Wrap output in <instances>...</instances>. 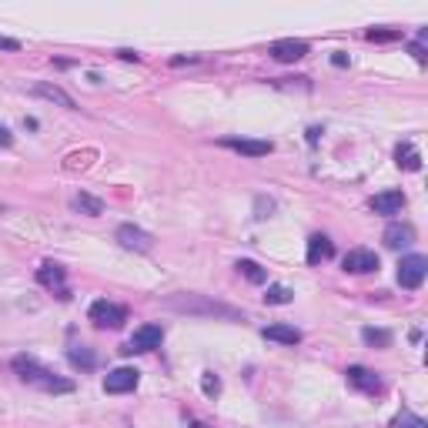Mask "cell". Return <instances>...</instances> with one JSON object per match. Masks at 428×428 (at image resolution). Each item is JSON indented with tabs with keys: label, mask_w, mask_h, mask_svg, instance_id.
I'll return each mask as SVG.
<instances>
[{
	"label": "cell",
	"mask_w": 428,
	"mask_h": 428,
	"mask_svg": "<svg viewBox=\"0 0 428 428\" xmlns=\"http://www.w3.org/2000/svg\"><path fill=\"white\" fill-rule=\"evenodd\" d=\"M14 372H17V378H21L24 385L41 388V392H47V395H71V392H74V382H71V378L54 375L41 362H33L31 355H17V358H14Z\"/></svg>",
	"instance_id": "6da1fadb"
},
{
	"label": "cell",
	"mask_w": 428,
	"mask_h": 428,
	"mask_svg": "<svg viewBox=\"0 0 428 428\" xmlns=\"http://www.w3.org/2000/svg\"><path fill=\"white\" fill-rule=\"evenodd\" d=\"M165 305L174 308V311H184V315H208V318H228V321L244 318L241 311L221 305V301H208L204 295H174V298H167Z\"/></svg>",
	"instance_id": "7a4b0ae2"
},
{
	"label": "cell",
	"mask_w": 428,
	"mask_h": 428,
	"mask_svg": "<svg viewBox=\"0 0 428 428\" xmlns=\"http://www.w3.org/2000/svg\"><path fill=\"white\" fill-rule=\"evenodd\" d=\"M161 341H165V328L161 325H141V328L134 331L131 338L124 341V355H144V352H154V348H161Z\"/></svg>",
	"instance_id": "3957f363"
},
{
	"label": "cell",
	"mask_w": 428,
	"mask_h": 428,
	"mask_svg": "<svg viewBox=\"0 0 428 428\" xmlns=\"http://www.w3.org/2000/svg\"><path fill=\"white\" fill-rule=\"evenodd\" d=\"M345 382L352 385L355 392H362V395H382V392H385L382 375L372 372V368H365V365H348Z\"/></svg>",
	"instance_id": "277c9868"
},
{
	"label": "cell",
	"mask_w": 428,
	"mask_h": 428,
	"mask_svg": "<svg viewBox=\"0 0 428 428\" xmlns=\"http://www.w3.org/2000/svg\"><path fill=\"white\" fill-rule=\"evenodd\" d=\"M88 318L98 325V328H121L124 321H127V308L124 305H114V301H94L88 311Z\"/></svg>",
	"instance_id": "5b68a950"
},
{
	"label": "cell",
	"mask_w": 428,
	"mask_h": 428,
	"mask_svg": "<svg viewBox=\"0 0 428 428\" xmlns=\"http://www.w3.org/2000/svg\"><path fill=\"white\" fill-rule=\"evenodd\" d=\"M425 275H428V258H422V254H408V258H402V264H398V285L408 288V291L422 288Z\"/></svg>",
	"instance_id": "8992f818"
},
{
	"label": "cell",
	"mask_w": 428,
	"mask_h": 428,
	"mask_svg": "<svg viewBox=\"0 0 428 428\" xmlns=\"http://www.w3.org/2000/svg\"><path fill=\"white\" fill-rule=\"evenodd\" d=\"M137 382H141V372L121 365V368L108 372V378H104V392H108V395H124V392H134Z\"/></svg>",
	"instance_id": "52a82bcc"
},
{
	"label": "cell",
	"mask_w": 428,
	"mask_h": 428,
	"mask_svg": "<svg viewBox=\"0 0 428 428\" xmlns=\"http://www.w3.org/2000/svg\"><path fill=\"white\" fill-rule=\"evenodd\" d=\"M118 241H121V248H127V251H141V254H147L154 248V238L147 231L137 228V224H121V228H118Z\"/></svg>",
	"instance_id": "ba28073f"
},
{
	"label": "cell",
	"mask_w": 428,
	"mask_h": 428,
	"mask_svg": "<svg viewBox=\"0 0 428 428\" xmlns=\"http://www.w3.org/2000/svg\"><path fill=\"white\" fill-rule=\"evenodd\" d=\"M345 271L348 275H372V271H378V254L368 251V248H355V251L345 254Z\"/></svg>",
	"instance_id": "9c48e42d"
},
{
	"label": "cell",
	"mask_w": 428,
	"mask_h": 428,
	"mask_svg": "<svg viewBox=\"0 0 428 428\" xmlns=\"http://www.w3.org/2000/svg\"><path fill=\"white\" fill-rule=\"evenodd\" d=\"M37 281H41L44 288H51V291H57L61 298H67V271H64V264L44 261L41 268H37Z\"/></svg>",
	"instance_id": "30bf717a"
},
{
	"label": "cell",
	"mask_w": 428,
	"mask_h": 428,
	"mask_svg": "<svg viewBox=\"0 0 428 428\" xmlns=\"http://www.w3.org/2000/svg\"><path fill=\"white\" fill-rule=\"evenodd\" d=\"M221 147H231V151L238 154H248V157H264V154L275 151V144L271 141H254V137H221Z\"/></svg>",
	"instance_id": "8fae6325"
},
{
	"label": "cell",
	"mask_w": 428,
	"mask_h": 428,
	"mask_svg": "<svg viewBox=\"0 0 428 428\" xmlns=\"http://www.w3.org/2000/svg\"><path fill=\"white\" fill-rule=\"evenodd\" d=\"M271 57H275L278 64H295V61L308 57V41H295V37L275 41V44H271Z\"/></svg>",
	"instance_id": "7c38bea8"
},
{
	"label": "cell",
	"mask_w": 428,
	"mask_h": 428,
	"mask_svg": "<svg viewBox=\"0 0 428 428\" xmlns=\"http://www.w3.org/2000/svg\"><path fill=\"white\" fill-rule=\"evenodd\" d=\"M385 248H392V251H402V248H412V244H415V228H412V224H388V228H385Z\"/></svg>",
	"instance_id": "4fadbf2b"
},
{
	"label": "cell",
	"mask_w": 428,
	"mask_h": 428,
	"mask_svg": "<svg viewBox=\"0 0 428 428\" xmlns=\"http://www.w3.org/2000/svg\"><path fill=\"white\" fill-rule=\"evenodd\" d=\"M405 208V191L402 187H392V191H382L372 198V211L375 214H398Z\"/></svg>",
	"instance_id": "5bb4252c"
},
{
	"label": "cell",
	"mask_w": 428,
	"mask_h": 428,
	"mask_svg": "<svg viewBox=\"0 0 428 428\" xmlns=\"http://www.w3.org/2000/svg\"><path fill=\"white\" fill-rule=\"evenodd\" d=\"M335 258V244L328 234H311L308 238V264H321Z\"/></svg>",
	"instance_id": "9a60e30c"
},
{
	"label": "cell",
	"mask_w": 428,
	"mask_h": 428,
	"mask_svg": "<svg viewBox=\"0 0 428 428\" xmlns=\"http://www.w3.org/2000/svg\"><path fill=\"white\" fill-rule=\"evenodd\" d=\"M261 335L268 341H278V345H301V331L295 328V325H285V321H278V325H268V328H261Z\"/></svg>",
	"instance_id": "2e32d148"
},
{
	"label": "cell",
	"mask_w": 428,
	"mask_h": 428,
	"mask_svg": "<svg viewBox=\"0 0 428 428\" xmlns=\"http://www.w3.org/2000/svg\"><path fill=\"white\" fill-rule=\"evenodd\" d=\"M395 165L402 167V171H422V154H418V147L412 141H402L395 147Z\"/></svg>",
	"instance_id": "e0dca14e"
},
{
	"label": "cell",
	"mask_w": 428,
	"mask_h": 428,
	"mask_svg": "<svg viewBox=\"0 0 428 428\" xmlns=\"http://www.w3.org/2000/svg\"><path fill=\"white\" fill-rule=\"evenodd\" d=\"M67 362L74 365V368H80V372H94L98 368V355L90 352L88 345H71L67 348Z\"/></svg>",
	"instance_id": "ac0fdd59"
},
{
	"label": "cell",
	"mask_w": 428,
	"mask_h": 428,
	"mask_svg": "<svg viewBox=\"0 0 428 428\" xmlns=\"http://www.w3.org/2000/svg\"><path fill=\"white\" fill-rule=\"evenodd\" d=\"M33 94H37V98L54 100V104H61V108H67V110H74V108H77L74 98H71V94H64V90L57 88V84H37V88H33Z\"/></svg>",
	"instance_id": "d6986e66"
},
{
	"label": "cell",
	"mask_w": 428,
	"mask_h": 428,
	"mask_svg": "<svg viewBox=\"0 0 428 428\" xmlns=\"http://www.w3.org/2000/svg\"><path fill=\"white\" fill-rule=\"evenodd\" d=\"M74 208L80 211V214H88V218H98V214H104V201L94 198V194H88V191H80L74 198Z\"/></svg>",
	"instance_id": "ffe728a7"
},
{
	"label": "cell",
	"mask_w": 428,
	"mask_h": 428,
	"mask_svg": "<svg viewBox=\"0 0 428 428\" xmlns=\"http://www.w3.org/2000/svg\"><path fill=\"white\" fill-rule=\"evenodd\" d=\"M234 268H238V271H241V275L248 278L251 285H264V281H268V271H264L258 261H248V258H241V261L234 264Z\"/></svg>",
	"instance_id": "44dd1931"
},
{
	"label": "cell",
	"mask_w": 428,
	"mask_h": 428,
	"mask_svg": "<svg viewBox=\"0 0 428 428\" xmlns=\"http://www.w3.org/2000/svg\"><path fill=\"white\" fill-rule=\"evenodd\" d=\"M295 298V291L288 285H268V291H264V305H288Z\"/></svg>",
	"instance_id": "7402d4cb"
},
{
	"label": "cell",
	"mask_w": 428,
	"mask_h": 428,
	"mask_svg": "<svg viewBox=\"0 0 428 428\" xmlns=\"http://www.w3.org/2000/svg\"><path fill=\"white\" fill-rule=\"evenodd\" d=\"M362 338H365V345H372V348H388V345H392V331H385V328H365Z\"/></svg>",
	"instance_id": "603a6c76"
},
{
	"label": "cell",
	"mask_w": 428,
	"mask_h": 428,
	"mask_svg": "<svg viewBox=\"0 0 428 428\" xmlns=\"http://www.w3.org/2000/svg\"><path fill=\"white\" fill-rule=\"evenodd\" d=\"M388 428H428V422L425 418H418V415H412V412H398V415L388 422Z\"/></svg>",
	"instance_id": "cb8c5ba5"
},
{
	"label": "cell",
	"mask_w": 428,
	"mask_h": 428,
	"mask_svg": "<svg viewBox=\"0 0 428 428\" xmlns=\"http://www.w3.org/2000/svg\"><path fill=\"white\" fill-rule=\"evenodd\" d=\"M201 392H204L208 398H218L221 395V378H218V375H214V372L201 375Z\"/></svg>",
	"instance_id": "d4e9b609"
},
{
	"label": "cell",
	"mask_w": 428,
	"mask_h": 428,
	"mask_svg": "<svg viewBox=\"0 0 428 428\" xmlns=\"http://www.w3.org/2000/svg\"><path fill=\"white\" fill-rule=\"evenodd\" d=\"M365 37L375 41V44H388V41H402V31H375V27H372Z\"/></svg>",
	"instance_id": "484cf974"
},
{
	"label": "cell",
	"mask_w": 428,
	"mask_h": 428,
	"mask_svg": "<svg viewBox=\"0 0 428 428\" xmlns=\"http://www.w3.org/2000/svg\"><path fill=\"white\" fill-rule=\"evenodd\" d=\"M425 37H428V31H425V27H422V31H418V41H415V44H408V51L415 54V61H418V64H425V61H428L425 47H422V44H425Z\"/></svg>",
	"instance_id": "4316f807"
},
{
	"label": "cell",
	"mask_w": 428,
	"mask_h": 428,
	"mask_svg": "<svg viewBox=\"0 0 428 428\" xmlns=\"http://www.w3.org/2000/svg\"><path fill=\"white\" fill-rule=\"evenodd\" d=\"M331 64H335V67H348L352 61H348V54H345V51H335V54H331Z\"/></svg>",
	"instance_id": "83f0119b"
},
{
	"label": "cell",
	"mask_w": 428,
	"mask_h": 428,
	"mask_svg": "<svg viewBox=\"0 0 428 428\" xmlns=\"http://www.w3.org/2000/svg\"><path fill=\"white\" fill-rule=\"evenodd\" d=\"M0 51H21V41H14V37H0Z\"/></svg>",
	"instance_id": "f1b7e54d"
},
{
	"label": "cell",
	"mask_w": 428,
	"mask_h": 428,
	"mask_svg": "<svg viewBox=\"0 0 428 428\" xmlns=\"http://www.w3.org/2000/svg\"><path fill=\"white\" fill-rule=\"evenodd\" d=\"M11 144H14V134L7 131L4 124H0V147H11Z\"/></svg>",
	"instance_id": "f546056e"
},
{
	"label": "cell",
	"mask_w": 428,
	"mask_h": 428,
	"mask_svg": "<svg viewBox=\"0 0 428 428\" xmlns=\"http://www.w3.org/2000/svg\"><path fill=\"white\" fill-rule=\"evenodd\" d=\"M118 57H124V61H141V54H137V51H118Z\"/></svg>",
	"instance_id": "4dcf8cb0"
},
{
	"label": "cell",
	"mask_w": 428,
	"mask_h": 428,
	"mask_svg": "<svg viewBox=\"0 0 428 428\" xmlns=\"http://www.w3.org/2000/svg\"><path fill=\"white\" fill-rule=\"evenodd\" d=\"M191 428H211V425H204V422H191Z\"/></svg>",
	"instance_id": "1f68e13d"
}]
</instances>
